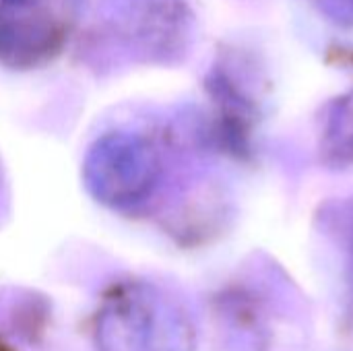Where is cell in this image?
<instances>
[{
	"instance_id": "1",
	"label": "cell",
	"mask_w": 353,
	"mask_h": 351,
	"mask_svg": "<svg viewBox=\"0 0 353 351\" xmlns=\"http://www.w3.org/2000/svg\"><path fill=\"white\" fill-rule=\"evenodd\" d=\"M190 343L186 319L155 296H118L97 317L99 351H190Z\"/></svg>"
},
{
	"instance_id": "2",
	"label": "cell",
	"mask_w": 353,
	"mask_h": 351,
	"mask_svg": "<svg viewBox=\"0 0 353 351\" xmlns=\"http://www.w3.org/2000/svg\"><path fill=\"white\" fill-rule=\"evenodd\" d=\"M337 21H353V0H319Z\"/></svg>"
}]
</instances>
